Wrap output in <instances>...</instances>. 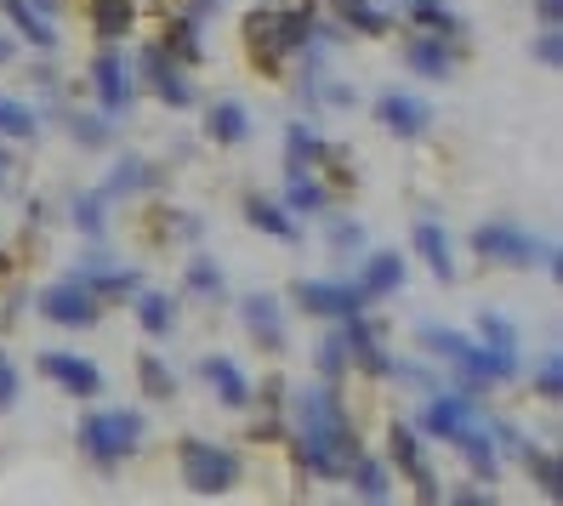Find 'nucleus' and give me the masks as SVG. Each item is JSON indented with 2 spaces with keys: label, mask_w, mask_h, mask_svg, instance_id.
I'll use <instances>...</instances> for the list:
<instances>
[{
  "label": "nucleus",
  "mask_w": 563,
  "mask_h": 506,
  "mask_svg": "<svg viewBox=\"0 0 563 506\" xmlns=\"http://www.w3.org/2000/svg\"><path fill=\"white\" fill-rule=\"evenodd\" d=\"M358 455H364V444L342 410L336 387L319 382L308 393H296V461L319 472V479H347V466Z\"/></svg>",
  "instance_id": "nucleus-1"
},
{
  "label": "nucleus",
  "mask_w": 563,
  "mask_h": 506,
  "mask_svg": "<svg viewBox=\"0 0 563 506\" xmlns=\"http://www.w3.org/2000/svg\"><path fill=\"white\" fill-rule=\"evenodd\" d=\"M245 41L268 69H279L285 52H308L319 41V7L313 0H302V7H251L245 12Z\"/></svg>",
  "instance_id": "nucleus-2"
},
{
  "label": "nucleus",
  "mask_w": 563,
  "mask_h": 506,
  "mask_svg": "<svg viewBox=\"0 0 563 506\" xmlns=\"http://www.w3.org/2000/svg\"><path fill=\"white\" fill-rule=\"evenodd\" d=\"M421 342L433 348L444 364H455V370H461V382H467L473 393H478V387H489V382H512V376H518V353L484 348V342H473V336H461V330L421 324Z\"/></svg>",
  "instance_id": "nucleus-3"
},
{
  "label": "nucleus",
  "mask_w": 563,
  "mask_h": 506,
  "mask_svg": "<svg viewBox=\"0 0 563 506\" xmlns=\"http://www.w3.org/2000/svg\"><path fill=\"white\" fill-rule=\"evenodd\" d=\"M137 444H143V416L137 410H91L80 421V450L103 472L120 466L125 455H137Z\"/></svg>",
  "instance_id": "nucleus-4"
},
{
  "label": "nucleus",
  "mask_w": 563,
  "mask_h": 506,
  "mask_svg": "<svg viewBox=\"0 0 563 506\" xmlns=\"http://www.w3.org/2000/svg\"><path fill=\"white\" fill-rule=\"evenodd\" d=\"M177 466H183V484L194 495H228L240 484V455L228 444H211V438H183Z\"/></svg>",
  "instance_id": "nucleus-5"
},
{
  "label": "nucleus",
  "mask_w": 563,
  "mask_h": 506,
  "mask_svg": "<svg viewBox=\"0 0 563 506\" xmlns=\"http://www.w3.org/2000/svg\"><path fill=\"white\" fill-rule=\"evenodd\" d=\"M473 251L495 267H536L541 262V245H536V233L507 222V217H495V222H478L473 228Z\"/></svg>",
  "instance_id": "nucleus-6"
},
{
  "label": "nucleus",
  "mask_w": 563,
  "mask_h": 506,
  "mask_svg": "<svg viewBox=\"0 0 563 506\" xmlns=\"http://www.w3.org/2000/svg\"><path fill=\"white\" fill-rule=\"evenodd\" d=\"M296 301L313 314V319H347V314H364L371 296L358 285H342V279H302L296 285Z\"/></svg>",
  "instance_id": "nucleus-7"
},
{
  "label": "nucleus",
  "mask_w": 563,
  "mask_h": 506,
  "mask_svg": "<svg viewBox=\"0 0 563 506\" xmlns=\"http://www.w3.org/2000/svg\"><path fill=\"white\" fill-rule=\"evenodd\" d=\"M376 120H382V131H393V138H405V143H416V138H427L433 131V103H421V97H410V91H382L376 97Z\"/></svg>",
  "instance_id": "nucleus-8"
},
{
  "label": "nucleus",
  "mask_w": 563,
  "mask_h": 506,
  "mask_svg": "<svg viewBox=\"0 0 563 506\" xmlns=\"http://www.w3.org/2000/svg\"><path fill=\"white\" fill-rule=\"evenodd\" d=\"M97 314H103V296H91L75 279H63V285H52L41 296V319H52L63 330H86V324H97Z\"/></svg>",
  "instance_id": "nucleus-9"
},
{
  "label": "nucleus",
  "mask_w": 563,
  "mask_h": 506,
  "mask_svg": "<svg viewBox=\"0 0 563 506\" xmlns=\"http://www.w3.org/2000/svg\"><path fill=\"white\" fill-rule=\"evenodd\" d=\"M342 348H347V364L371 370V376H399V359L382 353V336H376V324L364 319V314H347L342 319Z\"/></svg>",
  "instance_id": "nucleus-10"
},
{
  "label": "nucleus",
  "mask_w": 563,
  "mask_h": 506,
  "mask_svg": "<svg viewBox=\"0 0 563 506\" xmlns=\"http://www.w3.org/2000/svg\"><path fill=\"white\" fill-rule=\"evenodd\" d=\"M478 421V393L473 387H461V393H444V398H433L421 410V427L433 432V438H444V444H455L461 432H467Z\"/></svg>",
  "instance_id": "nucleus-11"
},
{
  "label": "nucleus",
  "mask_w": 563,
  "mask_h": 506,
  "mask_svg": "<svg viewBox=\"0 0 563 506\" xmlns=\"http://www.w3.org/2000/svg\"><path fill=\"white\" fill-rule=\"evenodd\" d=\"M143 75H148V86H154L159 103H172V109H188V103H194V86H188V75H183V63L165 52V46H148V52H143Z\"/></svg>",
  "instance_id": "nucleus-12"
},
{
  "label": "nucleus",
  "mask_w": 563,
  "mask_h": 506,
  "mask_svg": "<svg viewBox=\"0 0 563 506\" xmlns=\"http://www.w3.org/2000/svg\"><path fill=\"white\" fill-rule=\"evenodd\" d=\"M41 376L57 382L63 393H75V398L103 393V370H97L91 359H75V353H41Z\"/></svg>",
  "instance_id": "nucleus-13"
},
{
  "label": "nucleus",
  "mask_w": 563,
  "mask_h": 506,
  "mask_svg": "<svg viewBox=\"0 0 563 506\" xmlns=\"http://www.w3.org/2000/svg\"><path fill=\"white\" fill-rule=\"evenodd\" d=\"M91 86H97V103H103V114H125V109H131V69H125L120 52H97Z\"/></svg>",
  "instance_id": "nucleus-14"
},
{
  "label": "nucleus",
  "mask_w": 563,
  "mask_h": 506,
  "mask_svg": "<svg viewBox=\"0 0 563 506\" xmlns=\"http://www.w3.org/2000/svg\"><path fill=\"white\" fill-rule=\"evenodd\" d=\"M200 376L217 387V398L228 404V410H245V404H251V376H245V370H240V359H228V353H211L206 364H200Z\"/></svg>",
  "instance_id": "nucleus-15"
},
{
  "label": "nucleus",
  "mask_w": 563,
  "mask_h": 506,
  "mask_svg": "<svg viewBox=\"0 0 563 506\" xmlns=\"http://www.w3.org/2000/svg\"><path fill=\"white\" fill-rule=\"evenodd\" d=\"M371 301H382V296H393L405 285V262H399V251H371L364 256V267H358V279H353Z\"/></svg>",
  "instance_id": "nucleus-16"
},
{
  "label": "nucleus",
  "mask_w": 563,
  "mask_h": 506,
  "mask_svg": "<svg viewBox=\"0 0 563 506\" xmlns=\"http://www.w3.org/2000/svg\"><path fill=\"white\" fill-rule=\"evenodd\" d=\"M405 63H410L421 80H450V75H455V52L444 46V35H416V41H405Z\"/></svg>",
  "instance_id": "nucleus-17"
},
{
  "label": "nucleus",
  "mask_w": 563,
  "mask_h": 506,
  "mask_svg": "<svg viewBox=\"0 0 563 506\" xmlns=\"http://www.w3.org/2000/svg\"><path fill=\"white\" fill-rule=\"evenodd\" d=\"M240 314H245V330H251L268 353L285 348V308H279L274 296H245V308H240Z\"/></svg>",
  "instance_id": "nucleus-18"
},
{
  "label": "nucleus",
  "mask_w": 563,
  "mask_h": 506,
  "mask_svg": "<svg viewBox=\"0 0 563 506\" xmlns=\"http://www.w3.org/2000/svg\"><path fill=\"white\" fill-rule=\"evenodd\" d=\"M410 240H416V256H421L427 267H433L439 279H455V256H450V233H444V222H433V217H421V222H416V233H410Z\"/></svg>",
  "instance_id": "nucleus-19"
},
{
  "label": "nucleus",
  "mask_w": 563,
  "mask_h": 506,
  "mask_svg": "<svg viewBox=\"0 0 563 506\" xmlns=\"http://www.w3.org/2000/svg\"><path fill=\"white\" fill-rule=\"evenodd\" d=\"M393 461H399L410 479H416V495L421 501H439V484H433V472H427V461H421V438L410 427H393Z\"/></svg>",
  "instance_id": "nucleus-20"
},
{
  "label": "nucleus",
  "mask_w": 563,
  "mask_h": 506,
  "mask_svg": "<svg viewBox=\"0 0 563 506\" xmlns=\"http://www.w3.org/2000/svg\"><path fill=\"white\" fill-rule=\"evenodd\" d=\"M455 450H461V461L473 466V479H484V484H495V472H501V450H495V438L473 421L467 432L455 438Z\"/></svg>",
  "instance_id": "nucleus-21"
},
{
  "label": "nucleus",
  "mask_w": 563,
  "mask_h": 506,
  "mask_svg": "<svg viewBox=\"0 0 563 506\" xmlns=\"http://www.w3.org/2000/svg\"><path fill=\"white\" fill-rule=\"evenodd\" d=\"M69 279L86 285L91 296H125V290H137V274H131V267H109V262H80Z\"/></svg>",
  "instance_id": "nucleus-22"
},
{
  "label": "nucleus",
  "mask_w": 563,
  "mask_h": 506,
  "mask_svg": "<svg viewBox=\"0 0 563 506\" xmlns=\"http://www.w3.org/2000/svg\"><path fill=\"white\" fill-rule=\"evenodd\" d=\"M245 222L251 228H262V233H274V240H302V228H296V217L285 211V206H274V199H262V194H251L245 199Z\"/></svg>",
  "instance_id": "nucleus-23"
},
{
  "label": "nucleus",
  "mask_w": 563,
  "mask_h": 506,
  "mask_svg": "<svg viewBox=\"0 0 563 506\" xmlns=\"http://www.w3.org/2000/svg\"><path fill=\"white\" fill-rule=\"evenodd\" d=\"M206 131H211V143H222V148H240L245 138H251V114H245V103H217L211 114H206Z\"/></svg>",
  "instance_id": "nucleus-24"
},
{
  "label": "nucleus",
  "mask_w": 563,
  "mask_h": 506,
  "mask_svg": "<svg viewBox=\"0 0 563 506\" xmlns=\"http://www.w3.org/2000/svg\"><path fill=\"white\" fill-rule=\"evenodd\" d=\"M330 12H336V23L358 29V35H387L393 18L376 7V0H330Z\"/></svg>",
  "instance_id": "nucleus-25"
},
{
  "label": "nucleus",
  "mask_w": 563,
  "mask_h": 506,
  "mask_svg": "<svg viewBox=\"0 0 563 506\" xmlns=\"http://www.w3.org/2000/svg\"><path fill=\"white\" fill-rule=\"evenodd\" d=\"M0 12H7L18 35H23V41H35L41 52H52V46H57V35L46 29V18H41L35 7H29V0H0Z\"/></svg>",
  "instance_id": "nucleus-26"
},
{
  "label": "nucleus",
  "mask_w": 563,
  "mask_h": 506,
  "mask_svg": "<svg viewBox=\"0 0 563 506\" xmlns=\"http://www.w3.org/2000/svg\"><path fill=\"white\" fill-rule=\"evenodd\" d=\"M330 148H324V138L319 131H308V125H290L285 131V172H308L313 160H324Z\"/></svg>",
  "instance_id": "nucleus-27"
},
{
  "label": "nucleus",
  "mask_w": 563,
  "mask_h": 506,
  "mask_svg": "<svg viewBox=\"0 0 563 506\" xmlns=\"http://www.w3.org/2000/svg\"><path fill=\"white\" fill-rule=\"evenodd\" d=\"M91 23L103 41H120V35H131V23H137V7H131V0H91Z\"/></svg>",
  "instance_id": "nucleus-28"
},
{
  "label": "nucleus",
  "mask_w": 563,
  "mask_h": 506,
  "mask_svg": "<svg viewBox=\"0 0 563 506\" xmlns=\"http://www.w3.org/2000/svg\"><path fill=\"white\" fill-rule=\"evenodd\" d=\"M324 206H330V194H324L308 172H285V211L313 217V211H324Z\"/></svg>",
  "instance_id": "nucleus-29"
},
{
  "label": "nucleus",
  "mask_w": 563,
  "mask_h": 506,
  "mask_svg": "<svg viewBox=\"0 0 563 506\" xmlns=\"http://www.w3.org/2000/svg\"><path fill=\"white\" fill-rule=\"evenodd\" d=\"M410 18L427 29V35H461V12L450 7V0H410Z\"/></svg>",
  "instance_id": "nucleus-30"
},
{
  "label": "nucleus",
  "mask_w": 563,
  "mask_h": 506,
  "mask_svg": "<svg viewBox=\"0 0 563 506\" xmlns=\"http://www.w3.org/2000/svg\"><path fill=\"white\" fill-rule=\"evenodd\" d=\"M35 131H41V114L29 109V103H18V97H7V91H0V138L29 143Z\"/></svg>",
  "instance_id": "nucleus-31"
},
{
  "label": "nucleus",
  "mask_w": 563,
  "mask_h": 506,
  "mask_svg": "<svg viewBox=\"0 0 563 506\" xmlns=\"http://www.w3.org/2000/svg\"><path fill=\"white\" fill-rule=\"evenodd\" d=\"M137 324H143L148 336H172V324H177V301H172V296H159V290H143V296H137Z\"/></svg>",
  "instance_id": "nucleus-32"
},
{
  "label": "nucleus",
  "mask_w": 563,
  "mask_h": 506,
  "mask_svg": "<svg viewBox=\"0 0 563 506\" xmlns=\"http://www.w3.org/2000/svg\"><path fill=\"white\" fill-rule=\"evenodd\" d=\"M523 461H529V479L541 484V495H547V501H558V495H563V466H558V455L529 444V450H523Z\"/></svg>",
  "instance_id": "nucleus-33"
},
{
  "label": "nucleus",
  "mask_w": 563,
  "mask_h": 506,
  "mask_svg": "<svg viewBox=\"0 0 563 506\" xmlns=\"http://www.w3.org/2000/svg\"><path fill=\"white\" fill-rule=\"evenodd\" d=\"M347 479H353V490H358L364 501H387V495H393V490H387V466L371 461V455H358V461L347 466Z\"/></svg>",
  "instance_id": "nucleus-34"
},
{
  "label": "nucleus",
  "mask_w": 563,
  "mask_h": 506,
  "mask_svg": "<svg viewBox=\"0 0 563 506\" xmlns=\"http://www.w3.org/2000/svg\"><path fill=\"white\" fill-rule=\"evenodd\" d=\"M159 172H154V165L148 160H120V172L103 183V199H114V194H137V188H148Z\"/></svg>",
  "instance_id": "nucleus-35"
},
{
  "label": "nucleus",
  "mask_w": 563,
  "mask_h": 506,
  "mask_svg": "<svg viewBox=\"0 0 563 506\" xmlns=\"http://www.w3.org/2000/svg\"><path fill=\"white\" fill-rule=\"evenodd\" d=\"M165 52L177 63H200V18H177L172 35H165Z\"/></svg>",
  "instance_id": "nucleus-36"
},
{
  "label": "nucleus",
  "mask_w": 563,
  "mask_h": 506,
  "mask_svg": "<svg viewBox=\"0 0 563 506\" xmlns=\"http://www.w3.org/2000/svg\"><path fill=\"white\" fill-rule=\"evenodd\" d=\"M137 382H143L148 398H172V393H177V376L165 370L159 353H143V359H137Z\"/></svg>",
  "instance_id": "nucleus-37"
},
{
  "label": "nucleus",
  "mask_w": 563,
  "mask_h": 506,
  "mask_svg": "<svg viewBox=\"0 0 563 506\" xmlns=\"http://www.w3.org/2000/svg\"><path fill=\"white\" fill-rule=\"evenodd\" d=\"M536 393H541L547 404L563 398V353H558V348H547L541 364H536Z\"/></svg>",
  "instance_id": "nucleus-38"
},
{
  "label": "nucleus",
  "mask_w": 563,
  "mask_h": 506,
  "mask_svg": "<svg viewBox=\"0 0 563 506\" xmlns=\"http://www.w3.org/2000/svg\"><path fill=\"white\" fill-rule=\"evenodd\" d=\"M69 131H75V143L103 148V143L114 138V120H109V114H75V120H69Z\"/></svg>",
  "instance_id": "nucleus-39"
},
{
  "label": "nucleus",
  "mask_w": 563,
  "mask_h": 506,
  "mask_svg": "<svg viewBox=\"0 0 563 506\" xmlns=\"http://www.w3.org/2000/svg\"><path fill=\"white\" fill-rule=\"evenodd\" d=\"M188 290H200V296H222V267L211 256H188Z\"/></svg>",
  "instance_id": "nucleus-40"
},
{
  "label": "nucleus",
  "mask_w": 563,
  "mask_h": 506,
  "mask_svg": "<svg viewBox=\"0 0 563 506\" xmlns=\"http://www.w3.org/2000/svg\"><path fill=\"white\" fill-rule=\"evenodd\" d=\"M478 336H484V348H501V353H518V330L507 324V314H484V319H478Z\"/></svg>",
  "instance_id": "nucleus-41"
},
{
  "label": "nucleus",
  "mask_w": 563,
  "mask_h": 506,
  "mask_svg": "<svg viewBox=\"0 0 563 506\" xmlns=\"http://www.w3.org/2000/svg\"><path fill=\"white\" fill-rule=\"evenodd\" d=\"M103 206L109 199L103 194H86V199H75V228H86L91 240H103V228H109V217H103Z\"/></svg>",
  "instance_id": "nucleus-42"
},
{
  "label": "nucleus",
  "mask_w": 563,
  "mask_h": 506,
  "mask_svg": "<svg viewBox=\"0 0 563 506\" xmlns=\"http://www.w3.org/2000/svg\"><path fill=\"white\" fill-rule=\"evenodd\" d=\"M342 364H347L342 336H330V342H319V370H324V376H342Z\"/></svg>",
  "instance_id": "nucleus-43"
},
{
  "label": "nucleus",
  "mask_w": 563,
  "mask_h": 506,
  "mask_svg": "<svg viewBox=\"0 0 563 506\" xmlns=\"http://www.w3.org/2000/svg\"><path fill=\"white\" fill-rule=\"evenodd\" d=\"M18 404V370H12V359L0 353V410H12Z\"/></svg>",
  "instance_id": "nucleus-44"
},
{
  "label": "nucleus",
  "mask_w": 563,
  "mask_h": 506,
  "mask_svg": "<svg viewBox=\"0 0 563 506\" xmlns=\"http://www.w3.org/2000/svg\"><path fill=\"white\" fill-rule=\"evenodd\" d=\"M330 245H336V251L364 245V228H358V222H330Z\"/></svg>",
  "instance_id": "nucleus-45"
},
{
  "label": "nucleus",
  "mask_w": 563,
  "mask_h": 506,
  "mask_svg": "<svg viewBox=\"0 0 563 506\" xmlns=\"http://www.w3.org/2000/svg\"><path fill=\"white\" fill-rule=\"evenodd\" d=\"M536 57L547 63V69H558V63H563V41H558V29H541V41H536Z\"/></svg>",
  "instance_id": "nucleus-46"
},
{
  "label": "nucleus",
  "mask_w": 563,
  "mask_h": 506,
  "mask_svg": "<svg viewBox=\"0 0 563 506\" xmlns=\"http://www.w3.org/2000/svg\"><path fill=\"white\" fill-rule=\"evenodd\" d=\"M536 18H541V29H558L563 23V0H536Z\"/></svg>",
  "instance_id": "nucleus-47"
},
{
  "label": "nucleus",
  "mask_w": 563,
  "mask_h": 506,
  "mask_svg": "<svg viewBox=\"0 0 563 506\" xmlns=\"http://www.w3.org/2000/svg\"><path fill=\"white\" fill-rule=\"evenodd\" d=\"M222 0H194V18H206V12H217Z\"/></svg>",
  "instance_id": "nucleus-48"
},
{
  "label": "nucleus",
  "mask_w": 563,
  "mask_h": 506,
  "mask_svg": "<svg viewBox=\"0 0 563 506\" xmlns=\"http://www.w3.org/2000/svg\"><path fill=\"white\" fill-rule=\"evenodd\" d=\"M12 57V41H0V63H7Z\"/></svg>",
  "instance_id": "nucleus-49"
},
{
  "label": "nucleus",
  "mask_w": 563,
  "mask_h": 506,
  "mask_svg": "<svg viewBox=\"0 0 563 506\" xmlns=\"http://www.w3.org/2000/svg\"><path fill=\"white\" fill-rule=\"evenodd\" d=\"M41 7H57V0H41Z\"/></svg>",
  "instance_id": "nucleus-50"
}]
</instances>
